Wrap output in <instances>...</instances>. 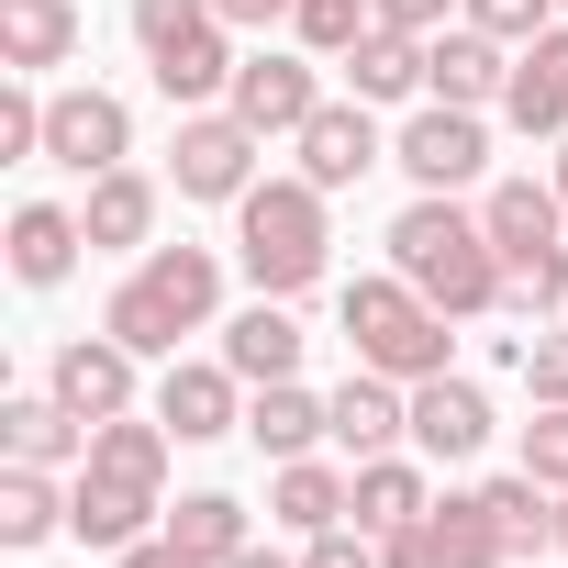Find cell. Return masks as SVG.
<instances>
[{"label": "cell", "mask_w": 568, "mask_h": 568, "mask_svg": "<svg viewBox=\"0 0 568 568\" xmlns=\"http://www.w3.org/2000/svg\"><path fill=\"white\" fill-rule=\"evenodd\" d=\"M390 267L413 278V291L446 313V324H479V313H501V245H490V223L479 212H457V190H424L402 223H390Z\"/></svg>", "instance_id": "1"}, {"label": "cell", "mask_w": 568, "mask_h": 568, "mask_svg": "<svg viewBox=\"0 0 568 568\" xmlns=\"http://www.w3.org/2000/svg\"><path fill=\"white\" fill-rule=\"evenodd\" d=\"M223 302V256L212 245H145V267L112 291L101 335H123L134 357H179V335H201Z\"/></svg>", "instance_id": "2"}, {"label": "cell", "mask_w": 568, "mask_h": 568, "mask_svg": "<svg viewBox=\"0 0 568 568\" xmlns=\"http://www.w3.org/2000/svg\"><path fill=\"white\" fill-rule=\"evenodd\" d=\"M234 256H245V278H256L267 302H302L313 278H324V256H335L324 190H313V179H256V190L234 201Z\"/></svg>", "instance_id": "3"}, {"label": "cell", "mask_w": 568, "mask_h": 568, "mask_svg": "<svg viewBox=\"0 0 568 568\" xmlns=\"http://www.w3.org/2000/svg\"><path fill=\"white\" fill-rule=\"evenodd\" d=\"M234 23L212 12V0H134V45H145V68H156V90L179 101V112H212L223 90H234V45H223Z\"/></svg>", "instance_id": "4"}, {"label": "cell", "mask_w": 568, "mask_h": 568, "mask_svg": "<svg viewBox=\"0 0 568 568\" xmlns=\"http://www.w3.org/2000/svg\"><path fill=\"white\" fill-rule=\"evenodd\" d=\"M346 346H357V368H379V379H435L446 368V313L413 291V278L390 267V278H346Z\"/></svg>", "instance_id": "5"}, {"label": "cell", "mask_w": 568, "mask_h": 568, "mask_svg": "<svg viewBox=\"0 0 568 568\" xmlns=\"http://www.w3.org/2000/svg\"><path fill=\"white\" fill-rule=\"evenodd\" d=\"M256 123H234V112H190L179 123V145H168V179H179V201H245L256 190Z\"/></svg>", "instance_id": "6"}, {"label": "cell", "mask_w": 568, "mask_h": 568, "mask_svg": "<svg viewBox=\"0 0 568 568\" xmlns=\"http://www.w3.org/2000/svg\"><path fill=\"white\" fill-rule=\"evenodd\" d=\"M45 156L79 168V179H101V168L134 156V112H123L112 90H57V101H45Z\"/></svg>", "instance_id": "7"}, {"label": "cell", "mask_w": 568, "mask_h": 568, "mask_svg": "<svg viewBox=\"0 0 568 568\" xmlns=\"http://www.w3.org/2000/svg\"><path fill=\"white\" fill-rule=\"evenodd\" d=\"M424 190H468L479 168H490V134H479V112H457V101H435V112H413L402 123V145H390Z\"/></svg>", "instance_id": "8"}, {"label": "cell", "mask_w": 568, "mask_h": 568, "mask_svg": "<svg viewBox=\"0 0 568 568\" xmlns=\"http://www.w3.org/2000/svg\"><path fill=\"white\" fill-rule=\"evenodd\" d=\"M45 390H57L79 424H112V413H134V346H123V335H79V346H57Z\"/></svg>", "instance_id": "9"}, {"label": "cell", "mask_w": 568, "mask_h": 568, "mask_svg": "<svg viewBox=\"0 0 568 568\" xmlns=\"http://www.w3.org/2000/svg\"><path fill=\"white\" fill-rule=\"evenodd\" d=\"M291 145H302V179H313V190H357V179L390 156V145H379V123H368V101H324Z\"/></svg>", "instance_id": "10"}, {"label": "cell", "mask_w": 568, "mask_h": 568, "mask_svg": "<svg viewBox=\"0 0 568 568\" xmlns=\"http://www.w3.org/2000/svg\"><path fill=\"white\" fill-rule=\"evenodd\" d=\"M223 112H234V123H256V134H302V123L324 112V90H313V68H302V57H245V68H234V90H223Z\"/></svg>", "instance_id": "11"}, {"label": "cell", "mask_w": 568, "mask_h": 568, "mask_svg": "<svg viewBox=\"0 0 568 568\" xmlns=\"http://www.w3.org/2000/svg\"><path fill=\"white\" fill-rule=\"evenodd\" d=\"M413 446H424V457H479V446H490V390L457 379V368L413 379Z\"/></svg>", "instance_id": "12"}, {"label": "cell", "mask_w": 568, "mask_h": 568, "mask_svg": "<svg viewBox=\"0 0 568 568\" xmlns=\"http://www.w3.org/2000/svg\"><path fill=\"white\" fill-rule=\"evenodd\" d=\"M501 79H513L501 34H479V23H457V34H424V90H435V101L479 112V101H501Z\"/></svg>", "instance_id": "13"}, {"label": "cell", "mask_w": 568, "mask_h": 568, "mask_svg": "<svg viewBox=\"0 0 568 568\" xmlns=\"http://www.w3.org/2000/svg\"><path fill=\"white\" fill-rule=\"evenodd\" d=\"M501 112H513L524 134H568V23H546V34L513 57V79H501Z\"/></svg>", "instance_id": "14"}, {"label": "cell", "mask_w": 568, "mask_h": 568, "mask_svg": "<svg viewBox=\"0 0 568 568\" xmlns=\"http://www.w3.org/2000/svg\"><path fill=\"white\" fill-rule=\"evenodd\" d=\"M156 424H168L179 446L234 435V368H190V357H168V379H156Z\"/></svg>", "instance_id": "15"}, {"label": "cell", "mask_w": 568, "mask_h": 568, "mask_svg": "<svg viewBox=\"0 0 568 568\" xmlns=\"http://www.w3.org/2000/svg\"><path fill=\"white\" fill-rule=\"evenodd\" d=\"M402 435H413V390L379 379V368H357V379L335 390V446H346V457H390Z\"/></svg>", "instance_id": "16"}, {"label": "cell", "mask_w": 568, "mask_h": 568, "mask_svg": "<svg viewBox=\"0 0 568 568\" xmlns=\"http://www.w3.org/2000/svg\"><path fill=\"white\" fill-rule=\"evenodd\" d=\"M223 368H234L245 390L291 379V368H302V324H291V302H267V291H256V313H234V324H223Z\"/></svg>", "instance_id": "17"}, {"label": "cell", "mask_w": 568, "mask_h": 568, "mask_svg": "<svg viewBox=\"0 0 568 568\" xmlns=\"http://www.w3.org/2000/svg\"><path fill=\"white\" fill-rule=\"evenodd\" d=\"M79 57V0H0V68L34 79V68H68Z\"/></svg>", "instance_id": "18"}, {"label": "cell", "mask_w": 568, "mask_h": 568, "mask_svg": "<svg viewBox=\"0 0 568 568\" xmlns=\"http://www.w3.org/2000/svg\"><path fill=\"white\" fill-rule=\"evenodd\" d=\"M479 223H490L501 267H513V256H546V245H568V201H557V190H535V179H501V190L479 201Z\"/></svg>", "instance_id": "19"}, {"label": "cell", "mask_w": 568, "mask_h": 568, "mask_svg": "<svg viewBox=\"0 0 568 568\" xmlns=\"http://www.w3.org/2000/svg\"><path fill=\"white\" fill-rule=\"evenodd\" d=\"M267 513L291 524V535H324V524H346V513H357V479H346V468H324V457H278Z\"/></svg>", "instance_id": "20"}, {"label": "cell", "mask_w": 568, "mask_h": 568, "mask_svg": "<svg viewBox=\"0 0 568 568\" xmlns=\"http://www.w3.org/2000/svg\"><path fill=\"white\" fill-rule=\"evenodd\" d=\"M0 446H12V468H57V457H90V424L57 390H23V402H0Z\"/></svg>", "instance_id": "21"}, {"label": "cell", "mask_w": 568, "mask_h": 568, "mask_svg": "<svg viewBox=\"0 0 568 568\" xmlns=\"http://www.w3.org/2000/svg\"><path fill=\"white\" fill-rule=\"evenodd\" d=\"M79 245H90L79 212H57V201H23L12 212V278H23V291H57V278L79 267Z\"/></svg>", "instance_id": "22"}, {"label": "cell", "mask_w": 568, "mask_h": 568, "mask_svg": "<svg viewBox=\"0 0 568 568\" xmlns=\"http://www.w3.org/2000/svg\"><path fill=\"white\" fill-rule=\"evenodd\" d=\"M90 479H112V490H156V501H168V424H134V413L90 424Z\"/></svg>", "instance_id": "23"}, {"label": "cell", "mask_w": 568, "mask_h": 568, "mask_svg": "<svg viewBox=\"0 0 568 568\" xmlns=\"http://www.w3.org/2000/svg\"><path fill=\"white\" fill-rule=\"evenodd\" d=\"M79 223H90V245H145L156 234V179H134V168H101L90 179V201H79Z\"/></svg>", "instance_id": "24"}, {"label": "cell", "mask_w": 568, "mask_h": 568, "mask_svg": "<svg viewBox=\"0 0 568 568\" xmlns=\"http://www.w3.org/2000/svg\"><path fill=\"white\" fill-rule=\"evenodd\" d=\"M245 435H256L267 457H313V435H335V402H313L302 379H267L256 413H245Z\"/></svg>", "instance_id": "25"}, {"label": "cell", "mask_w": 568, "mask_h": 568, "mask_svg": "<svg viewBox=\"0 0 568 568\" xmlns=\"http://www.w3.org/2000/svg\"><path fill=\"white\" fill-rule=\"evenodd\" d=\"M168 535H179L190 568H234V557H245V501H234V490H190V501L168 513Z\"/></svg>", "instance_id": "26"}, {"label": "cell", "mask_w": 568, "mask_h": 568, "mask_svg": "<svg viewBox=\"0 0 568 568\" xmlns=\"http://www.w3.org/2000/svg\"><path fill=\"white\" fill-rule=\"evenodd\" d=\"M346 79H357V101H413V90H424V34L368 23V34H357V57H346Z\"/></svg>", "instance_id": "27"}, {"label": "cell", "mask_w": 568, "mask_h": 568, "mask_svg": "<svg viewBox=\"0 0 568 568\" xmlns=\"http://www.w3.org/2000/svg\"><path fill=\"white\" fill-rule=\"evenodd\" d=\"M413 513H424V468H413V457H357V513H346V524L390 535V524H413Z\"/></svg>", "instance_id": "28"}, {"label": "cell", "mask_w": 568, "mask_h": 568, "mask_svg": "<svg viewBox=\"0 0 568 568\" xmlns=\"http://www.w3.org/2000/svg\"><path fill=\"white\" fill-rule=\"evenodd\" d=\"M479 501H490V524H501V546H513V557H524V546H557V501H546V479H535V468L490 479Z\"/></svg>", "instance_id": "29"}, {"label": "cell", "mask_w": 568, "mask_h": 568, "mask_svg": "<svg viewBox=\"0 0 568 568\" xmlns=\"http://www.w3.org/2000/svg\"><path fill=\"white\" fill-rule=\"evenodd\" d=\"M57 524H68V501H57L45 468H12V479H0V546H45Z\"/></svg>", "instance_id": "30"}, {"label": "cell", "mask_w": 568, "mask_h": 568, "mask_svg": "<svg viewBox=\"0 0 568 568\" xmlns=\"http://www.w3.org/2000/svg\"><path fill=\"white\" fill-rule=\"evenodd\" d=\"M501 302H513L524 324H568V245H546V256H513Z\"/></svg>", "instance_id": "31"}, {"label": "cell", "mask_w": 568, "mask_h": 568, "mask_svg": "<svg viewBox=\"0 0 568 568\" xmlns=\"http://www.w3.org/2000/svg\"><path fill=\"white\" fill-rule=\"evenodd\" d=\"M368 23H379V0H302V12H291V34H302L313 57H357Z\"/></svg>", "instance_id": "32"}, {"label": "cell", "mask_w": 568, "mask_h": 568, "mask_svg": "<svg viewBox=\"0 0 568 568\" xmlns=\"http://www.w3.org/2000/svg\"><path fill=\"white\" fill-rule=\"evenodd\" d=\"M524 468H535L546 490H568V402H535V424H524Z\"/></svg>", "instance_id": "33"}, {"label": "cell", "mask_w": 568, "mask_h": 568, "mask_svg": "<svg viewBox=\"0 0 568 568\" xmlns=\"http://www.w3.org/2000/svg\"><path fill=\"white\" fill-rule=\"evenodd\" d=\"M468 23L501 34V45H535V34L557 23V0H468Z\"/></svg>", "instance_id": "34"}, {"label": "cell", "mask_w": 568, "mask_h": 568, "mask_svg": "<svg viewBox=\"0 0 568 568\" xmlns=\"http://www.w3.org/2000/svg\"><path fill=\"white\" fill-rule=\"evenodd\" d=\"M302 568H379V535H368V524H324V535L302 546Z\"/></svg>", "instance_id": "35"}, {"label": "cell", "mask_w": 568, "mask_h": 568, "mask_svg": "<svg viewBox=\"0 0 568 568\" xmlns=\"http://www.w3.org/2000/svg\"><path fill=\"white\" fill-rule=\"evenodd\" d=\"M0 156H45V101L34 90H0Z\"/></svg>", "instance_id": "36"}, {"label": "cell", "mask_w": 568, "mask_h": 568, "mask_svg": "<svg viewBox=\"0 0 568 568\" xmlns=\"http://www.w3.org/2000/svg\"><path fill=\"white\" fill-rule=\"evenodd\" d=\"M524 390H535V402H568V324L524 346Z\"/></svg>", "instance_id": "37"}, {"label": "cell", "mask_w": 568, "mask_h": 568, "mask_svg": "<svg viewBox=\"0 0 568 568\" xmlns=\"http://www.w3.org/2000/svg\"><path fill=\"white\" fill-rule=\"evenodd\" d=\"M446 12H457V0H379L390 34H446Z\"/></svg>", "instance_id": "38"}, {"label": "cell", "mask_w": 568, "mask_h": 568, "mask_svg": "<svg viewBox=\"0 0 568 568\" xmlns=\"http://www.w3.org/2000/svg\"><path fill=\"white\" fill-rule=\"evenodd\" d=\"M212 12H223L234 34H267V23H291V12H302V0H212Z\"/></svg>", "instance_id": "39"}, {"label": "cell", "mask_w": 568, "mask_h": 568, "mask_svg": "<svg viewBox=\"0 0 568 568\" xmlns=\"http://www.w3.org/2000/svg\"><path fill=\"white\" fill-rule=\"evenodd\" d=\"M123 568H190V557H179V535H134V546H123Z\"/></svg>", "instance_id": "40"}, {"label": "cell", "mask_w": 568, "mask_h": 568, "mask_svg": "<svg viewBox=\"0 0 568 568\" xmlns=\"http://www.w3.org/2000/svg\"><path fill=\"white\" fill-rule=\"evenodd\" d=\"M234 568H291V557H267V546H245V557H234Z\"/></svg>", "instance_id": "41"}, {"label": "cell", "mask_w": 568, "mask_h": 568, "mask_svg": "<svg viewBox=\"0 0 568 568\" xmlns=\"http://www.w3.org/2000/svg\"><path fill=\"white\" fill-rule=\"evenodd\" d=\"M557 201H568V145H557Z\"/></svg>", "instance_id": "42"}, {"label": "cell", "mask_w": 568, "mask_h": 568, "mask_svg": "<svg viewBox=\"0 0 568 568\" xmlns=\"http://www.w3.org/2000/svg\"><path fill=\"white\" fill-rule=\"evenodd\" d=\"M557 546H568V490H557Z\"/></svg>", "instance_id": "43"}, {"label": "cell", "mask_w": 568, "mask_h": 568, "mask_svg": "<svg viewBox=\"0 0 568 568\" xmlns=\"http://www.w3.org/2000/svg\"><path fill=\"white\" fill-rule=\"evenodd\" d=\"M557 12H568V0H557Z\"/></svg>", "instance_id": "44"}]
</instances>
